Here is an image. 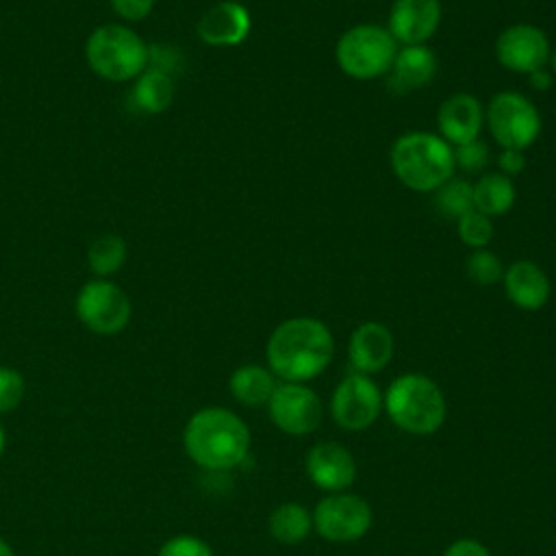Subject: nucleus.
I'll list each match as a JSON object with an SVG mask.
<instances>
[{"label":"nucleus","mask_w":556,"mask_h":556,"mask_svg":"<svg viewBox=\"0 0 556 556\" xmlns=\"http://www.w3.org/2000/svg\"><path fill=\"white\" fill-rule=\"evenodd\" d=\"M265 356L271 374L282 382H306L330 365L334 339L324 321L291 317L274 328Z\"/></svg>","instance_id":"nucleus-1"},{"label":"nucleus","mask_w":556,"mask_h":556,"mask_svg":"<svg viewBox=\"0 0 556 556\" xmlns=\"http://www.w3.org/2000/svg\"><path fill=\"white\" fill-rule=\"evenodd\" d=\"M248 424L224 406L195 410L182 430L187 456L202 469H232L250 452Z\"/></svg>","instance_id":"nucleus-2"},{"label":"nucleus","mask_w":556,"mask_h":556,"mask_svg":"<svg viewBox=\"0 0 556 556\" xmlns=\"http://www.w3.org/2000/svg\"><path fill=\"white\" fill-rule=\"evenodd\" d=\"M391 167L404 187L430 193L454 176V148L441 135L413 130L395 139Z\"/></svg>","instance_id":"nucleus-3"},{"label":"nucleus","mask_w":556,"mask_h":556,"mask_svg":"<svg viewBox=\"0 0 556 556\" xmlns=\"http://www.w3.org/2000/svg\"><path fill=\"white\" fill-rule=\"evenodd\" d=\"M382 408L400 430L417 437L434 434L447 415L445 395L439 384L415 371L402 374L389 384L382 395Z\"/></svg>","instance_id":"nucleus-4"},{"label":"nucleus","mask_w":556,"mask_h":556,"mask_svg":"<svg viewBox=\"0 0 556 556\" xmlns=\"http://www.w3.org/2000/svg\"><path fill=\"white\" fill-rule=\"evenodd\" d=\"M85 59L100 78L126 83L146 70L148 43L128 26L104 24L87 37Z\"/></svg>","instance_id":"nucleus-5"},{"label":"nucleus","mask_w":556,"mask_h":556,"mask_svg":"<svg viewBox=\"0 0 556 556\" xmlns=\"http://www.w3.org/2000/svg\"><path fill=\"white\" fill-rule=\"evenodd\" d=\"M397 50V41L384 26L356 24L339 37L334 59L350 78L371 80L391 72Z\"/></svg>","instance_id":"nucleus-6"},{"label":"nucleus","mask_w":556,"mask_h":556,"mask_svg":"<svg viewBox=\"0 0 556 556\" xmlns=\"http://www.w3.org/2000/svg\"><path fill=\"white\" fill-rule=\"evenodd\" d=\"M484 122L502 150H526L541 132L536 106L519 91H500L491 98Z\"/></svg>","instance_id":"nucleus-7"},{"label":"nucleus","mask_w":556,"mask_h":556,"mask_svg":"<svg viewBox=\"0 0 556 556\" xmlns=\"http://www.w3.org/2000/svg\"><path fill=\"white\" fill-rule=\"evenodd\" d=\"M130 315L132 306L126 291L106 278L85 282L76 295V317L96 334L113 337L122 332Z\"/></svg>","instance_id":"nucleus-8"},{"label":"nucleus","mask_w":556,"mask_h":556,"mask_svg":"<svg viewBox=\"0 0 556 556\" xmlns=\"http://www.w3.org/2000/svg\"><path fill=\"white\" fill-rule=\"evenodd\" d=\"M374 521L365 497L348 491L328 493L313 510L315 532L330 543H352L363 539Z\"/></svg>","instance_id":"nucleus-9"},{"label":"nucleus","mask_w":556,"mask_h":556,"mask_svg":"<svg viewBox=\"0 0 556 556\" xmlns=\"http://www.w3.org/2000/svg\"><path fill=\"white\" fill-rule=\"evenodd\" d=\"M382 410V393L378 384L365 374L345 376L332 391L330 415L343 430L369 428Z\"/></svg>","instance_id":"nucleus-10"},{"label":"nucleus","mask_w":556,"mask_h":556,"mask_svg":"<svg viewBox=\"0 0 556 556\" xmlns=\"http://www.w3.org/2000/svg\"><path fill=\"white\" fill-rule=\"evenodd\" d=\"M274 426L291 437H304L319 428L324 406L319 395L302 382H282L267 402Z\"/></svg>","instance_id":"nucleus-11"},{"label":"nucleus","mask_w":556,"mask_h":556,"mask_svg":"<svg viewBox=\"0 0 556 556\" xmlns=\"http://www.w3.org/2000/svg\"><path fill=\"white\" fill-rule=\"evenodd\" d=\"M549 39L532 24H513L504 28L495 41L497 61L517 74H532L549 61Z\"/></svg>","instance_id":"nucleus-12"},{"label":"nucleus","mask_w":556,"mask_h":556,"mask_svg":"<svg viewBox=\"0 0 556 556\" xmlns=\"http://www.w3.org/2000/svg\"><path fill=\"white\" fill-rule=\"evenodd\" d=\"M304 467L308 480L326 493L345 491L356 480V460L352 452L337 441L315 443L306 454Z\"/></svg>","instance_id":"nucleus-13"},{"label":"nucleus","mask_w":556,"mask_h":556,"mask_svg":"<svg viewBox=\"0 0 556 556\" xmlns=\"http://www.w3.org/2000/svg\"><path fill=\"white\" fill-rule=\"evenodd\" d=\"M441 2L439 0H393L389 11L387 30L397 43L419 46L426 43L439 28Z\"/></svg>","instance_id":"nucleus-14"},{"label":"nucleus","mask_w":556,"mask_h":556,"mask_svg":"<svg viewBox=\"0 0 556 556\" xmlns=\"http://www.w3.org/2000/svg\"><path fill=\"white\" fill-rule=\"evenodd\" d=\"M252 28L250 11L235 0H222L198 20V37L213 48H232L245 41Z\"/></svg>","instance_id":"nucleus-15"},{"label":"nucleus","mask_w":556,"mask_h":556,"mask_svg":"<svg viewBox=\"0 0 556 556\" xmlns=\"http://www.w3.org/2000/svg\"><path fill=\"white\" fill-rule=\"evenodd\" d=\"M395 352V341L391 330L380 321H365L356 326L348 341L350 365L358 374H378L382 371Z\"/></svg>","instance_id":"nucleus-16"},{"label":"nucleus","mask_w":556,"mask_h":556,"mask_svg":"<svg viewBox=\"0 0 556 556\" xmlns=\"http://www.w3.org/2000/svg\"><path fill=\"white\" fill-rule=\"evenodd\" d=\"M484 124V109L480 100L471 93H452L445 98L437 113L439 135L450 146H460L478 139Z\"/></svg>","instance_id":"nucleus-17"},{"label":"nucleus","mask_w":556,"mask_h":556,"mask_svg":"<svg viewBox=\"0 0 556 556\" xmlns=\"http://www.w3.org/2000/svg\"><path fill=\"white\" fill-rule=\"evenodd\" d=\"M504 293L506 298L523 311H539L549 300V278L532 261H515L504 267Z\"/></svg>","instance_id":"nucleus-18"},{"label":"nucleus","mask_w":556,"mask_h":556,"mask_svg":"<svg viewBox=\"0 0 556 556\" xmlns=\"http://www.w3.org/2000/svg\"><path fill=\"white\" fill-rule=\"evenodd\" d=\"M437 76V56L434 52L419 43V46H404L397 50L393 67H391V87L395 91H410L419 89Z\"/></svg>","instance_id":"nucleus-19"},{"label":"nucleus","mask_w":556,"mask_h":556,"mask_svg":"<svg viewBox=\"0 0 556 556\" xmlns=\"http://www.w3.org/2000/svg\"><path fill=\"white\" fill-rule=\"evenodd\" d=\"M278 382L269 367L263 365H241L230 374L228 391L243 406H267Z\"/></svg>","instance_id":"nucleus-20"},{"label":"nucleus","mask_w":556,"mask_h":556,"mask_svg":"<svg viewBox=\"0 0 556 556\" xmlns=\"http://www.w3.org/2000/svg\"><path fill=\"white\" fill-rule=\"evenodd\" d=\"M174 102V78L165 72L146 67L132 85V104L137 111L156 115Z\"/></svg>","instance_id":"nucleus-21"},{"label":"nucleus","mask_w":556,"mask_h":556,"mask_svg":"<svg viewBox=\"0 0 556 556\" xmlns=\"http://www.w3.org/2000/svg\"><path fill=\"white\" fill-rule=\"evenodd\" d=\"M473 189V208L486 217L504 215L515 204V185L508 176L491 172L478 178Z\"/></svg>","instance_id":"nucleus-22"},{"label":"nucleus","mask_w":556,"mask_h":556,"mask_svg":"<svg viewBox=\"0 0 556 556\" xmlns=\"http://www.w3.org/2000/svg\"><path fill=\"white\" fill-rule=\"evenodd\" d=\"M267 528L278 543L298 545L313 530V513L298 502H285L271 510Z\"/></svg>","instance_id":"nucleus-23"},{"label":"nucleus","mask_w":556,"mask_h":556,"mask_svg":"<svg viewBox=\"0 0 556 556\" xmlns=\"http://www.w3.org/2000/svg\"><path fill=\"white\" fill-rule=\"evenodd\" d=\"M87 263L98 278H109L126 263V241L117 235L98 237L87 250Z\"/></svg>","instance_id":"nucleus-24"},{"label":"nucleus","mask_w":556,"mask_h":556,"mask_svg":"<svg viewBox=\"0 0 556 556\" xmlns=\"http://www.w3.org/2000/svg\"><path fill=\"white\" fill-rule=\"evenodd\" d=\"M434 206L437 211L447 217L458 222L465 213L473 208V189L467 180L460 178H450L434 191Z\"/></svg>","instance_id":"nucleus-25"},{"label":"nucleus","mask_w":556,"mask_h":556,"mask_svg":"<svg viewBox=\"0 0 556 556\" xmlns=\"http://www.w3.org/2000/svg\"><path fill=\"white\" fill-rule=\"evenodd\" d=\"M465 271L471 282L489 287V285H495L497 280H502L504 265L489 248H478L467 256Z\"/></svg>","instance_id":"nucleus-26"},{"label":"nucleus","mask_w":556,"mask_h":556,"mask_svg":"<svg viewBox=\"0 0 556 556\" xmlns=\"http://www.w3.org/2000/svg\"><path fill=\"white\" fill-rule=\"evenodd\" d=\"M456 230H458V237L465 245L478 250V248H486L493 239V219L478 213L476 208H471L469 213H465L458 222H456Z\"/></svg>","instance_id":"nucleus-27"},{"label":"nucleus","mask_w":556,"mask_h":556,"mask_svg":"<svg viewBox=\"0 0 556 556\" xmlns=\"http://www.w3.org/2000/svg\"><path fill=\"white\" fill-rule=\"evenodd\" d=\"M26 393L24 376L7 365H0V415L20 406Z\"/></svg>","instance_id":"nucleus-28"},{"label":"nucleus","mask_w":556,"mask_h":556,"mask_svg":"<svg viewBox=\"0 0 556 556\" xmlns=\"http://www.w3.org/2000/svg\"><path fill=\"white\" fill-rule=\"evenodd\" d=\"M156 556H215L213 547L195 534L169 536L156 552Z\"/></svg>","instance_id":"nucleus-29"},{"label":"nucleus","mask_w":556,"mask_h":556,"mask_svg":"<svg viewBox=\"0 0 556 556\" xmlns=\"http://www.w3.org/2000/svg\"><path fill=\"white\" fill-rule=\"evenodd\" d=\"M452 148H454L456 167H460L465 172H480L486 167V163L491 159L489 146L480 137L471 139L467 143H460V146H452Z\"/></svg>","instance_id":"nucleus-30"},{"label":"nucleus","mask_w":556,"mask_h":556,"mask_svg":"<svg viewBox=\"0 0 556 556\" xmlns=\"http://www.w3.org/2000/svg\"><path fill=\"white\" fill-rule=\"evenodd\" d=\"M180 65V54L174 46L167 43H156V46H148V65L150 70H159L165 74H174Z\"/></svg>","instance_id":"nucleus-31"},{"label":"nucleus","mask_w":556,"mask_h":556,"mask_svg":"<svg viewBox=\"0 0 556 556\" xmlns=\"http://www.w3.org/2000/svg\"><path fill=\"white\" fill-rule=\"evenodd\" d=\"M109 2L113 13L126 22H141L154 9V0H109Z\"/></svg>","instance_id":"nucleus-32"},{"label":"nucleus","mask_w":556,"mask_h":556,"mask_svg":"<svg viewBox=\"0 0 556 556\" xmlns=\"http://www.w3.org/2000/svg\"><path fill=\"white\" fill-rule=\"evenodd\" d=\"M443 556H491V552L476 539H456L445 547Z\"/></svg>","instance_id":"nucleus-33"},{"label":"nucleus","mask_w":556,"mask_h":556,"mask_svg":"<svg viewBox=\"0 0 556 556\" xmlns=\"http://www.w3.org/2000/svg\"><path fill=\"white\" fill-rule=\"evenodd\" d=\"M497 165H500V174H504L508 178L517 176L526 167L523 150H502L497 156Z\"/></svg>","instance_id":"nucleus-34"},{"label":"nucleus","mask_w":556,"mask_h":556,"mask_svg":"<svg viewBox=\"0 0 556 556\" xmlns=\"http://www.w3.org/2000/svg\"><path fill=\"white\" fill-rule=\"evenodd\" d=\"M530 78H528V83H530V87L532 89H536V91H545V89H549L552 87V74L545 70V67H541V70H534L532 74H528Z\"/></svg>","instance_id":"nucleus-35"},{"label":"nucleus","mask_w":556,"mask_h":556,"mask_svg":"<svg viewBox=\"0 0 556 556\" xmlns=\"http://www.w3.org/2000/svg\"><path fill=\"white\" fill-rule=\"evenodd\" d=\"M0 556H15L13 547L9 545V541L4 536H0Z\"/></svg>","instance_id":"nucleus-36"},{"label":"nucleus","mask_w":556,"mask_h":556,"mask_svg":"<svg viewBox=\"0 0 556 556\" xmlns=\"http://www.w3.org/2000/svg\"><path fill=\"white\" fill-rule=\"evenodd\" d=\"M4 445H7V434H4V426L0 424V458L4 454Z\"/></svg>","instance_id":"nucleus-37"},{"label":"nucleus","mask_w":556,"mask_h":556,"mask_svg":"<svg viewBox=\"0 0 556 556\" xmlns=\"http://www.w3.org/2000/svg\"><path fill=\"white\" fill-rule=\"evenodd\" d=\"M549 63H552V70H554V74H556V50L549 52Z\"/></svg>","instance_id":"nucleus-38"}]
</instances>
